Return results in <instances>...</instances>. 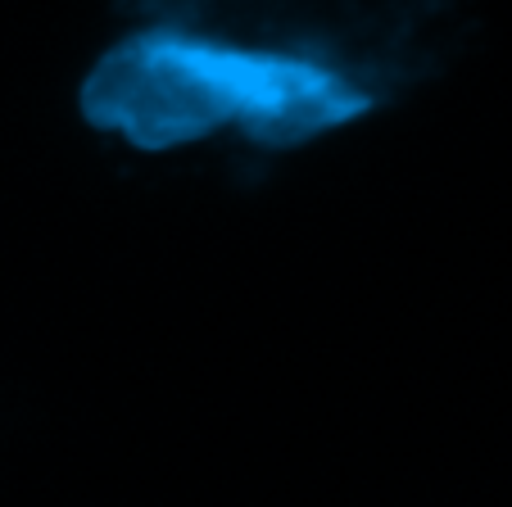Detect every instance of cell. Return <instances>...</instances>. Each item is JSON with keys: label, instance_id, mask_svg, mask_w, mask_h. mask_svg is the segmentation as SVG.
<instances>
[{"label": "cell", "instance_id": "6da1fadb", "mask_svg": "<svg viewBox=\"0 0 512 507\" xmlns=\"http://www.w3.org/2000/svg\"><path fill=\"white\" fill-rule=\"evenodd\" d=\"M82 123L141 154H177L209 141L300 150L377 114L349 77L281 59L209 32L123 23L78 82Z\"/></svg>", "mask_w": 512, "mask_h": 507}, {"label": "cell", "instance_id": "7a4b0ae2", "mask_svg": "<svg viewBox=\"0 0 512 507\" xmlns=\"http://www.w3.org/2000/svg\"><path fill=\"white\" fill-rule=\"evenodd\" d=\"M114 10L327 68L377 105L435 82L472 28L467 0H114Z\"/></svg>", "mask_w": 512, "mask_h": 507}]
</instances>
